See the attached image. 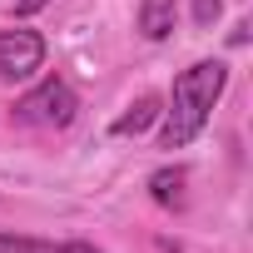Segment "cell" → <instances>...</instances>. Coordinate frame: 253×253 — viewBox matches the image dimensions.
I'll use <instances>...</instances> for the list:
<instances>
[{
    "mask_svg": "<svg viewBox=\"0 0 253 253\" xmlns=\"http://www.w3.org/2000/svg\"><path fill=\"white\" fill-rule=\"evenodd\" d=\"M223 84H228V65L223 60H199V65H189L174 80V94H169V109H164V129H159L164 149H184V144H194L204 134Z\"/></svg>",
    "mask_w": 253,
    "mask_h": 253,
    "instance_id": "cell-1",
    "label": "cell"
},
{
    "mask_svg": "<svg viewBox=\"0 0 253 253\" xmlns=\"http://www.w3.org/2000/svg\"><path fill=\"white\" fill-rule=\"evenodd\" d=\"M75 109H80L75 89L50 75V80H40V84L15 104V119H20V124H35V129H65V124L75 119Z\"/></svg>",
    "mask_w": 253,
    "mask_h": 253,
    "instance_id": "cell-2",
    "label": "cell"
},
{
    "mask_svg": "<svg viewBox=\"0 0 253 253\" xmlns=\"http://www.w3.org/2000/svg\"><path fill=\"white\" fill-rule=\"evenodd\" d=\"M45 65V35L35 30H0V75L25 80Z\"/></svg>",
    "mask_w": 253,
    "mask_h": 253,
    "instance_id": "cell-3",
    "label": "cell"
},
{
    "mask_svg": "<svg viewBox=\"0 0 253 253\" xmlns=\"http://www.w3.org/2000/svg\"><path fill=\"white\" fill-rule=\"evenodd\" d=\"M179 25V0H144L139 5V35L144 40H169Z\"/></svg>",
    "mask_w": 253,
    "mask_h": 253,
    "instance_id": "cell-4",
    "label": "cell"
},
{
    "mask_svg": "<svg viewBox=\"0 0 253 253\" xmlns=\"http://www.w3.org/2000/svg\"><path fill=\"white\" fill-rule=\"evenodd\" d=\"M159 114H164V99H159V94H139L129 109L114 119V134H119V139H134V134H144V129H149Z\"/></svg>",
    "mask_w": 253,
    "mask_h": 253,
    "instance_id": "cell-5",
    "label": "cell"
},
{
    "mask_svg": "<svg viewBox=\"0 0 253 253\" xmlns=\"http://www.w3.org/2000/svg\"><path fill=\"white\" fill-rule=\"evenodd\" d=\"M0 253H99L94 243H45V238H15V233H0Z\"/></svg>",
    "mask_w": 253,
    "mask_h": 253,
    "instance_id": "cell-6",
    "label": "cell"
},
{
    "mask_svg": "<svg viewBox=\"0 0 253 253\" xmlns=\"http://www.w3.org/2000/svg\"><path fill=\"white\" fill-rule=\"evenodd\" d=\"M149 194H154V204L179 209V204H184V169H179V164H174V169H154V174H149Z\"/></svg>",
    "mask_w": 253,
    "mask_h": 253,
    "instance_id": "cell-7",
    "label": "cell"
},
{
    "mask_svg": "<svg viewBox=\"0 0 253 253\" xmlns=\"http://www.w3.org/2000/svg\"><path fill=\"white\" fill-rule=\"evenodd\" d=\"M218 10H223V0H194V20H199V25H213Z\"/></svg>",
    "mask_w": 253,
    "mask_h": 253,
    "instance_id": "cell-8",
    "label": "cell"
},
{
    "mask_svg": "<svg viewBox=\"0 0 253 253\" xmlns=\"http://www.w3.org/2000/svg\"><path fill=\"white\" fill-rule=\"evenodd\" d=\"M40 5H50V0H15V15H35Z\"/></svg>",
    "mask_w": 253,
    "mask_h": 253,
    "instance_id": "cell-9",
    "label": "cell"
}]
</instances>
